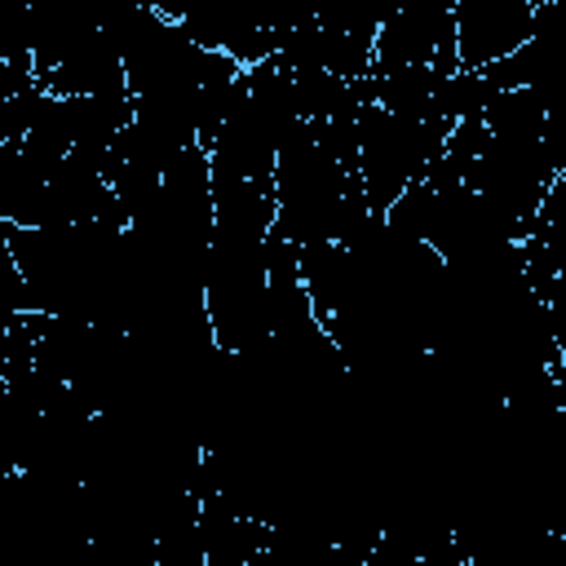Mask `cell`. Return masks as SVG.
<instances>
[{"label":"cell","mask_w":566,"mask_h":566,"mask_svg":"<svg viewBox=\"0 0 566 566\" xmlns=\"http://www.w3.org/2000/svg\"><path fill=\"white\" fill-rule=\"evenodd\" d=\"M539 4L531 0H460L451 4L455 71H482L517 53L535 31Z\"/></svg>","instance_id":"1"}]
</instances>
